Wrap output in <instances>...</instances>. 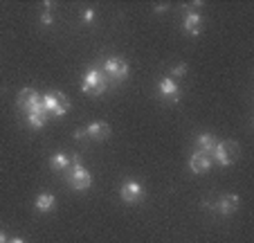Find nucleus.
Returning a JSON list of instances; mask_svg holds the SVG:
<instances>
[{"label":"nucleus","mask_w":254,"mask_h":243,"mask_svg":"<svg viewBox=\"0 0 254 243\" xmlns=\"http://www.w3.org/2000/svg\"><path fill=\"white\" fill-rule=\"evenodd\" d=\"M18 108L25 110V115H43V117H48L43 106V97L34 88H23L18 92Z\"/></svg>","instance_id":"1"},{"label":"nucleus","mask_w":254,"mask_h":243,"mask_svg":"<svg viewBox=\"0 0 254 243\" xmlns=\"http://www.w3.org/2000/svg\"><path fill=\"white\" fill-rule=\"evenodd\" d=\"M108 88V77H106V72L97 70V68H92V70H88L86 75H83L81 79V90L86 92V95H101V92Z\"/></svg>","instance_id":"2"},{"label":"nucleus","mask_w":254,"mask_h":243,"mask_svg":"<svg viewBox=\"0 0 254 243\" xmlns=\"http://www.w3.org/2000/svg\"><path fill=\"white\" fill-rule=\"evenodd\" d=\"M239 151L241 147L234 142V140H225V142H216L214 149V160L221 164V167H232L236 160H239Z\"/></svg>","instance_id":"3"},{"label":"nucleus","mask_w":254,"mask_h":243,"mask_svg":"<svg viewBox=\"0 0 254 243\" xmlns=\"http://www.w3.org/2000/svg\"><path fill=\"white\" fill-rule=\"evenodd\" d=\"M43 106L48 117H63L70 110V99L63 92H48L43 95Z\"/></svg>","instance_id":"4"},{"label":"nucleus","mask_w":254,"mask_h":243,"mask_svg":"<svg viewBox=\"0 0 254 243\" xmlns=\"http://www.w3.org/2000/svg\"><path fill=\"white\" fill-rule=\"evenodd\" d=\"M67 182L77 191H86L88 187L92 185V176L81 162H77V164H72V167L67 169Z\"/></svg>","instance_id":"5"},{"label":"nucleus","mask_w":254,"mask_h":243,"mask_svg":"<svg viewBox=\"0 0 254 243\" xmlns=\"http://www.w3.org/2000/svg\"><path fill=\"white\" fill-rule=\"evenodd\" d=\"M104 72H106V77H108V79L113 77L115 81H124L126 77H128L130 68H128V63H126L122 57H111V59H106Z\"/></svg>","instance_id":"6"},{"label":"nucleus","mask_w":254,"mask_h":243,"mask_svg":"<svg viewBox=\"0 0 254 243\" xmlns=\"http://www.w3.org/2000/svg\"><path fill=\"white\" fill-rule=\"evenodd\" d=\"M120 196L124 203H139L144 198V189L137 180H126L120 189Z\"/></svg>","instance_id":"7"},{"label":"nucleus","mask_w":254,"mask_h":243,"mask_svg":"<svg viewBox=\"0 0 254 243\" xmlns=\"http://www.w3.org/2000/svg\"><path fill=\"white\" fill-rule=\"evenodd\" d=\"M189 169H191L193 173H207L211 169V156H207V153H191V158H189Z\"/></svg>","instance_id":"8"},{"label":"nucleus","mask_w":254,"mask_h":243,"mask_svg":"<svg viewBox=\"0 0 254 243\" xmlns=\"http://www.w3.org/2000/svg\"><path fill=\"white\" fill-rule=\"evenodd\" d=\"M183 27H185V32H187L189 36H198V34L202 32V16L196 14V11H187Z\"/></svg>","instance_id":"9"},{"label":"nucleus","mask_w":254,"mask_h":243,"mask_svg":"<svg viewBox=\"0 0 254 243\" xmlns=\"http://www.w3.org/2000/svg\"><path fill=\"white\" fill-rule=\"evenodd\" d=\"M158 90H160V95L167 97V99H171V101H178V99H180V86H178V83L171 79V77H167V79L160 81Z\"/></svg>","instance_id":"10"},{"label":"nucleus","mask_w":254,"mask_h":243,"mask_svg":"<svg viewBox=\"0 0 254 243\" xmlns=\"http://www.w3.org/2000/svg\"><path fill=\"white\" fill-rule=\"evenodd\" d=\"M88 138L90 140H108L111 138V124L108 122H92L90 126H88Z\"/></svg>","instance_id":"11"},{"label":"nucleus","mask_w":254,"mask_h":243,"mask_svg":"<svg viewBox=\"0 0 254 243\" xmlns=\"http://www.w3.org/2000/svg\"><path fill=\"white\" fill-rule=\"evenodd\" d=\"M239 205H241V198L236 194H230V196H223L221 198V203H218V212L221 214H232V212H236L239 210Z\"/></svg>","instance_id":"12"},{"label":"nucleus","mask_w":254,"mask_h":243,"mask_svg":"<svg viewBox=\"0 0 254 243\" xmlns=\"http://www.w3.org/2000/svg\"><path fill=\"white\" fill-rule=\"evenodd\" d=\"M34 205H36V210H39V212L48 214V212H52V210H54V205H57V198H54L52 194H48V191H43V194L36 196Z\"/></svg>","instance_id":"13"},{"label":"nucleus","mask_w":254,"mask_h":243,"mask_svg":"<svg viewBox=\"0 0 254 243\" xmlns=\"http://www.w3.org/2000/svg\"><path fill=\"white\" fill-rule=\"evenodd\" d=\"M50 167H52L54 171H67V169L72 167V158H67L65 153H54V156L50 158Z\"/></svg>","instance_id":"14"},{"label":"nucleus","mask_w":254,"mask_h":243,"mask_svg":"<svg viewBox=\"0 0 254 243\" xmlns=\"http://www.w3.org/2000/svg\"><path fill=\"white\" fill-rule=\"evenodd\" d=\"M196 142H198V151H200V153H207V156H209V153H214L216 140H214V135H211V133H200Z\"/></svg>","instance_id":"15"},{"label":"nucleus","mask_w":254,"mask_h":243,"mask_svg":"<svg viewBox=\"0 0 254 243\" xmlns=\"http://www.w3.org/2000/svg\"><path fill=\"white\" fill-rule=\"evenodd\" d=\"M27 124L32 126V129H43L45 122H48V117H43V115H27Z\"/></svg>","instance_id":"16"},{"label":"nucleus","mask_w":254,"mask_h":243,"mask_svg":"<svg viewBox=\"0 0 254 243\" xmlns=\"http://www.w3.org/2000/svg\"><path fill=\"white\" fill-rule=\"evenodd\" d=\"M185 75H187V63H180V66H176L171 70V79L173 77H185Z\"/></svg>","instance_id":"17"},{"label":"nucleus","mask_w":254,"mask_h":243,"mask_svg":"<svg viewBox=\"0 0 254 243\" xmlns=\"http://www.w3.org/2000/svg\"><path fill=\"white\" fill-rule=\"evenodd\" d=\"M41 23H43V25H52L54 23L52 14H50V11H43V14H41Z\"/></svg>","instance_id":"18"},{"label":"nucleus","mask_w":254,"mask_h":243,"mask_svg":"<svg viewBox=\"0 0 254 243\" xmlns=\"http://www.w3.org/2000/svg\"><path fill=\"white\" fill-rule=\"evenodd\" d=\"M88 138V131L86 129H77L74 131V140H79V142H83V140Z\"/></svg>","instance_id":"19"},{"label":"nucleus","mask_w":254,"mask_h":243,"mask_svg":"<svg viewBox=\"0 0 254 243\" xmlns=\"http://www.w3.org/2000/svg\"><path fill=\"white\" fill-rule=\"evenodd\" d=\"M83 20H86V23H92V20H95V9H86V11H83Z\"/></svg>","instance_id":"20"},{"label":"nucleus","mask_w":254,"mask_h":243,"mask_svg":"<svg viewBox=\"0 0 254 243\" xmlns=\"http://www.w3.org/2000/svg\"><path fill=\"white\" fill-rule=\"evenodd\" d=\"M167 9H169V5H155V14H162Z\"/></svg>","instance_id":"21"},{"label":"nucleus","mask_w":254,"mask_h":243,"mask_svg":"<svg viewBox=\"0 0 254 243\" xmlns=\"http://www.w3.org/2000/svg\"><path fill=\"white\" fill-rule=\"evenodd\" d=\"M0 243H7V237H5V232L0 230Z\"/></svg>","instance_id":"22"},{"label":"nucleus","mask_w":254,"mask_h":243,"mask_svg":"<svg viewBox=\"0 0 254 243\" xmlns=\"http://www.w3.org/2000/svg\"><path fill=\"white\" fill-rule=\"evenodd\" d=\"M7 243H25L23 239H11V241H7Z\"/></svg>","instance_id":"23"}]
</instances>
